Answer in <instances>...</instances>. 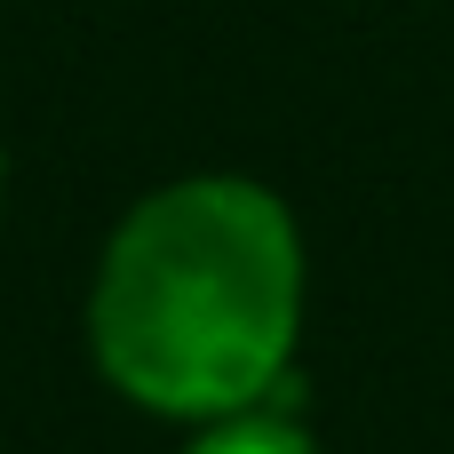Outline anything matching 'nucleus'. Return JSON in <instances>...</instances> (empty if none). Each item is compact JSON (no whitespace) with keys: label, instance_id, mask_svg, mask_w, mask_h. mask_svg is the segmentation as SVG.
I'll list each match as a JSON object with an SVG mask.
<instances>
[{"label":"nucleus","instance_id":"nucleus-1","mask_svg":"<svg viewBox=\"0 0 454 454\" xmlns=\"http://www.w3.org/2000/svg\"><path fill=\"white\" fill-rule=\"evenodd\" d=\"M295 327V215L239 176H192L128 207L88 295V343L104 383L176 423H223L279 399Z\"/></svg>","mask_w":454,"mask_h":454},{"label":"nucleus","instance_id":"nucleus-2","mask_svg":"<svg viewBox=\"0 0 454 454\" xmlns=\"http://www.w3.org/2000/svg\"><path fill=\"white\" fill-rule=\"evenodd\" d=\"M192 454H319V439L303 431V415H295V383H287L279 399L207 423V431L192 439Z\"/></svg>","mask_w":454,"mask_h":454}]
</instances>
